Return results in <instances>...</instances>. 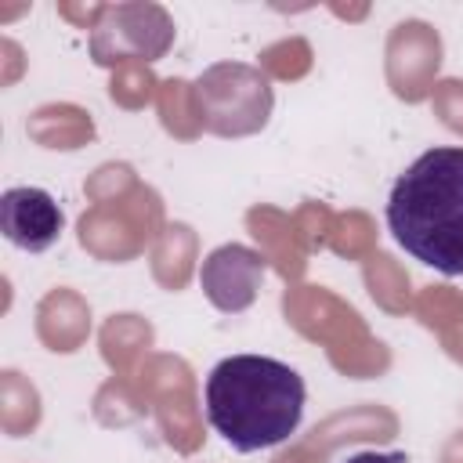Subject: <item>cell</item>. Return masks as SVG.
I'll list each match as a JSON object with an SVG mask.
<instances>
[{
  "mask_svg": "<svg viewBox=\"0 0 463 463\" xmlns=\"http://www.w3.org/2000/svg\"><path fill=\"white\" fill-rule=\"evenodd\" d=\"M260 279H264V257L239 242L213 250L199 268V282H203L210 304H217L221 311L250 307L260 289Z\"/></svg>",
  "mask_w": 463,
  "mask_h": 463,
  "instance_id": "4",
  "label": "cell"
},
{
  "mask_svg": "<svg viewBox=\"0 0 463 463\" xmlns=\"http://www.w3.org/2000/svg\"><path fill=\"white\" fill-rule=\"evenodd\" d=\"M304 376L268 354L221 358L206 376V420L235 449L282 445L304 420Z\"/></svg>",
  "mask_w": 463,
  "mask_h": 463,
  "instance_id": "1",
  "label": "cell"
},
{
  "mask_svg": "<svg viewBox=\"0 0 463 463\" xmlns=\"http://www.w3.org/2000/svg\"><path fill=\"white\" fill-rule=\"evenodd\" d=\"M61 224H65L61 206L43 188L18 184V188H7L0 195V228L7 235V242L25 250V253L51 250L61 235Z\"/></svg>",
  "mask_w": 463,
  "mask_h": 463,
  "instance_id": "3",
  "label": "cell"
},
{
  "mask_svg": "<svg viewBox=\"0 0 463 463\" xmlns=\"http://www.w3.org/2000/svg\"><path fill=\"white\" fill-rule=\"evenodd\" d=\"M344 463H405V452H354Z\"/></svg>",
  "mask_w": 463,
  "mask_h": 463,
  "instance_id": "5",
  "label": "cell"
},
{
  "mask_svg": "<svg viewBox=\"0 0 463 463\" xmlns=\"http://www.w3.org/2000/svg\"><path fill=\"white\" fill-rule=\"evenodd\" d=\"M387 228L394 242L441 275H463V148L420 152L391 184Z\"/></svg>",
  "mask_w": 463,
  "mask_h": 463,
  "instance_id": "2",
  "label": "cell"
}]
</instances>
